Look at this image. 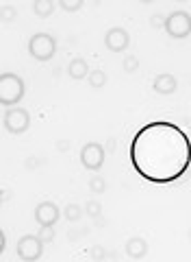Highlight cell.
Returning a JSON list of instances; mask_svg holds the SVG:
<instances>
[{
  "mask_svg": "<svg viewBox=\"0 0 191 262\" xmlns=\"http://www.w3.org/2000/svg\"><path fill=\"white\" fill-rule=\"evenodd\" d=\"M135 173L156 186H168L187 175L191 166V138L170 120L139 127L128 146Z\"/></svg>",
  "mask_w": 191,
  "mask_h": 262,
  "instance_id": "cell-1",
  "label": "cell"
},
{
  "mask_svg": "<svg viewBox=\"0 0 191 262\" xmlns=\"http://www.w3.org/2000/svg\"><path fill=\"white\" fill-rule=\"evenodd\" d=\"M24 94H26V83H24L22 77L13 75V72L0 75V105H5L7 110L18 107Z\"/></svg>",
  "mask_w": 191,
  "mask_h": 262,
  "instance_id": "cell-2",
  "label": "cell"
},
{
  "mask_svg": "<svg viewBox=\"0 0 191 262\" xmlns=\"http://www.w3.org/2000/svg\"><path fill=\"white\" fill-rule=\"evenodd\" d=\"M29 55L35 61H50L57 55V39L50 33H35L29 39Z\"/></svg>",
  "mask_w": 191,
  "mask_h": 262,
  "instance_id": "cell-3",
  "label": "cell"
},
{
  "mask_svg": "<svg viewBox=\"0 0 191 262\" xmlns=\"http://www.w3.org/2000/svg\"><path fill=\"white\" fill-rule=\"evenodd\" d=\"M165 33L172 39H185L191 35V13L185 9L172 11L165 20Z\"/></svg>",
  "mask_w": 191,
  "mask_h": 262,
  "instance_id": "cell-4",
  "label": "cell"
},
{
  "mask_svg": "<svg viewBox=\"0 0 191 262\" xmlns=\"http://www.w3.org/2000/svg\"><path fill=\"white\" fill-rule=\"evenodd\" d=\"M15 253L22 262H37L44 256V243L35 234H24L15 245Z\"/></svg>",
  "mask_w": 191,
  "mask_h": 262,
  "instance_id": "cell-5",
  "label": "cell"
},
{
  "mask_svg": "<svg viewBox=\"0 0 191 262\" xmlns=\"http://www.w3.org/2000/svg\"><path fill=\"white\" fill-rule=\"evenodd\" d=\"M3 125H5V129L9 131V134L22 136V134H26L29 127H31V114L24 107H11V110L5 112Z\"/></svg>",
  "mask_w": 191,
  "mask_h": 262,
  "instance_id": "cell-6",
  "label": "cell"
},
{
  "mask_svg": "<svg viewBox=\"0 0 191 262\" xmlns=\"http://www.w3.org/2000/svg\"><path fill=\"white\" fill-rule=\"evenodd\" d=\"M104 158H106V151H104V146L102 144H98V142H87V144H83V149H80V164H83V168H87V170H100L104 166Z\"/></svg>",
  "mask_w": 191,
  "mask_h": 262,
  "instance_id": "cell-7",
  "label": "cell"
},
{
  "mask_svg": "<svg viewBox=\"0 0 191 262\" xmlns=\"http://www.w3.org/2000/svg\"><path fill=\"white\" fill-rule=\"evenodd\" d=\"M61 216H63V210H59L54 201H41L35 208V221L39 223V227H54Z\"/></svg>",
  "mask_w": 191,
  "mask_h": 262,
  "instance_id": "cell-8",
  "label": "cell"
},
{
  "mask_svg": "<svg viewBox=\"0 0 191 262\" xmlns=\"http://www.w3.org/2000/svg\"><path fill=\"white\" fill-rule=\"evenodd\" d=\"M104 46L111 53H124L130 46V35L126 29L122 27H111L104 33Z\"/></svg>",
  "mask_w": 191,
  "mask_h": 262,
  "instance_id": "cell-9",
  "label": "cell"
},
{
  "mask_svg": "<svg viewBox=\"0 0 191 262\" xmlns=\"http://www.w3.org/2000/svg\"><path fill=\"white\" fill-rule=\"evenodd\" d=\"M152 88L156 94H163V96H170L178 90V81L174 75H170V72H161V75H156L154 81H152Z\"/></svg>",
  "mask_w": 191,
  "mask_h": 262,
  "instance_id": "cell-10",
  "label": "cell"
},
{
  "mask_svg": "<svg viewBox=\"0 0 191 262\" xmlns=\"http://www.w3.org/2000/svg\"><path fill=\"white\" fill-rule=\"evenodd\" d=\"M124 251H126L128 258L141 260L148 256V243H146V238H141V236H132V238H128L126 245H124Z\"/></svg>",
  "mask_w": 191,
  "mask_h": 262,
  "instance_id": "cell-11",
  "label": "cell"
},
{
  "mask_svg": "<svg viewBox=\"0 0 191 262\" xmlns=\"http://www.w3.org/2000/svg\"><path fill=\"white\" fill-rule=\"evenodd\" d=\"M89 66L87 61L83 59V57H76V59H72L70 66H68V75L74 79V81H80V79H87L89 77Z\"/></svg>",
  "mask_w": 191,
  "mask_h": 262,
  "instance_id": "cell-12",
  "label": "cell"
},
{
  "mask_svg": "<svg viewBox=\"0 0 191 262\" xmlns=\"http://www.w3.org/2000/svg\"><path fill=\"white\" fill-rule=\"evenodd\" d=\"M31 9L37 18H50L57 9V5H54V0H35V3L31 5Z\"/></svg>",
  "mask_w": 191,
  "mask_h": 262,
  "instance_id": "cell-13",
  "label": "cell"
},
{
  "mask_svg": "<svg viewBox=\"0 0 191 262\" xmlns=\"http://www.w3.org/2000/svg\"><path fill=\"white\" fill-rule=\"evenodd\" d=\"M83 214H85V210H83L78 203H68V206L63 208V219L68 221V223H76V221H80Z\"/></svg>",
  "mask_w": 191,
  "mask_h": 262,
  "instance_id": "cell-14",
  "label": "cell"
},
{
  "mask_svg": "<svg viewBox=\"0 0 191 262\" xmlns=\"http://www.w3.org/2000/svg\"><path fill=\"white\" fill-rule=\"evenodd\" d=\"M106 72L104 70H91L89 72V77H87V83H89V88H94V90H100V88H104L106 85Z\"/></svg>",
  "mask_w": 191,
  "mask_h": 262,
  "instance_id": "cell-15",
  "label": "cell"
},
{
  "mask_svg": "<svg viewBox=\"0 0 191 262\" xmlns=\"http://www.w3.org/2000/svg\"><path fill=\"white\" fill-rule=\"evenodd\" d=\"M106 188H109V186H106L104 177H100V175H91L89 177V190L94 194H104Z\"/></svg>",
  "mask_w": 191,
  "mask_h": 262,
  "instance_id": "cell-16",
  "label": "cell"
},
{
  "mask_svg": "<svg viewBox=\"0 0 191 262\" xmlns=\"http://www.w3.org/2000/svg\"><path fill=\"white\" fill-rule=\"evenodd\" d=\"M83 210H85V214H87L89 219H100L104 208H102V203H100V201L91 199V201H87V203H85V208H83Z\"/></svg>",
  "mask_w": 191,
  "mask_h": 262,
  "instance_id": "cell-17",
  "label": "cell"
},
{
  "mask_svg": "<svg viewBox=\"0 0 191 262\" xmlns=\"http://www.w3.org/2000/svg\"><path fill=\"white\" fill-rule=\"evenodd\" d=\"M15 18H18V9H15V7H11V5H3V7H0V20H3L5 24L13 22Z\"/></svg>",
  "mask_w": 191,
  "mask_h": 262,
  "instance_id": "cell-18",
  "label": "cell"
},
{
  "mask_svg": "<svg viewBox=\"0 0 191 262\" xmlns=\"http://www.w3.org/2000/svg\"><path fill=\"white\" fill-rule=\"evenodd\" d=\"M122 70L124 72H137L139 70V57H135V55H126L124 57V61H122Z\"/></svg>",
  "mask_w": 191,
  "mask_h": 262,
  "instance_id": "cell-19",
  "label": "cell"
},
{
  "mask_svg": "<svg viewBox=\"0 0 191 262\" xmlns=\"http://www.w3.org/2000/svg\"><path fill=\"white\" fill-rule=\"evenodd\" d=\"M89 258L94 262H104L106 258H109V251H106L102 245H94V247L89 249Z\"/></svg>",
  "mask_w": 191,
  "mask_h": 262,
  "instance_id": "cell-20",
  "label": "cell"
},
{
  "mask_svg": "<svg viewBox=\"0 0 191 262\" xmlns=\"http://www.w3.org/2000/svg\"><path fill=\"white\" fill-rule=\"evenodd\" d=\"M83 0H59V7L65 13H74V11H80L83 9Z\"/></svg>",
  "mask_w": 191,
  "mask_h": 262,
  "instance_id": "cell-21",
  "label": "cell"
},
{
  "mask_svg": "<svg viewBox=\"0 0 191 262\" xmlns=\"http://www.w3.org/2000/svg\"><path fill=\"white\" fill-rule=\"evenodd\" d=\"M39 238H41V243H44V245H48V243H52L54 241V227H39Z\"/></svg>",
  "mask_w": 191,
  "mask_h": 262,
  "instance_id": "cell-22",
  "label": "cell"
},
{
  "mask_svg": "<svg viewBox=\"0 0 191 262\" xmlns=\"http://www.w3.org/2000/svg\"><path fill=\"white\" fill-rule=\"evenodd\" d=\"M165 20H168V15L154 13L152 18H150V27H152V29H165Z\"/></svg>",
  "mask_w": 191,
  "mask_h": 262,
  "instance_id": "cell-23",
  "label": "cell"
},
{
  "mask_svg": "<svg viewBox=\"0 0 191 262\" xmlns=\"http://www.w3.org/2000/svg\"><path fill=\"white\" fill-rule=\"evenodd\" d=\"M5 247H7V234L3 232L0 234V251H5Z\"/></svg>",
  "mask_w": 191,
  "mask_h": 262,
  "instance_id": "cell-24",
  "label": "cell"
},
{
  "mask_svg": "<svg viewBox=\"0 0 191 262\" xmlns=\"http://www.w3.org/2000/svg\"><path fill=\"white\" fill-rule=\"evenodd\" d=\"M57 149H59V151H68V149H70V142H65V140H61L59 144H57Z\"/></svg>",
  "mask_w": 191,
  "mask_h": 262,
  "instance_id": "cell-25",
  "label": "cell"
},
{
  "mask_svg": "<svg viewBox=\"0 0 191 262\" xmlns=\"http://www.w3.org/2000/svg\"><path fill=\"white\" fill-rule=\"evenodd\" d=\"M33 158H35V155H33ZM33 158L26 162V166H29V168H33V166H39V160H33Z\"/></svg>",
  "mask_w": 191,
  "mask_h": 262,
  "instance_id": "cell-26",
  "label": "cell"
},
{
  "mask_svg": "<svg viewBox=\"0 0 191 262\" xmlns=\"http://www.w3.org/2000/svg\"><path fill=\"white\" fill-rule=\"evenodd\" d=\"M189 241H191V232H189Z\"/></svg>",
  "mask_w": 191,
  "mask_h": 262,
  "instance_id": "cell-27",
  "label": "cell"
},
{
  "mask_svg": "<svg viewBox=\"0 0 191 262\" xmlns=\"http://www.w3.org/2000/svg\"><path fill=\"white\" fill-rule=\"evenodd\" d=\"M189 83H191V79H189Z\"/></svg>",
  "mask_w": 191,
  "mask_h": 262,
  "instance_id": "cell-28",
  "label": "cell"
}]
</instances>
